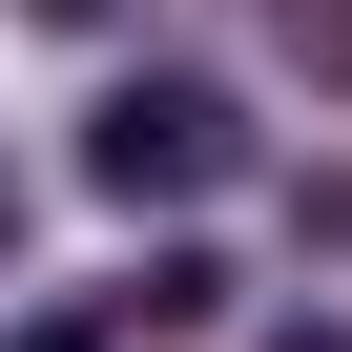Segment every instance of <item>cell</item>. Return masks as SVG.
<instances>
[{
	"label": "cell",
	"mask_w": 352,
	"mask_h": 352,
	"mask_svg": "<svg viewBox=\"0 0 352 352\" xmlns=\"http://www.w3.org/2000/svg\"><path fill=\"white\" fill-rule=\"evenodd\" d=\"M0 249H21V187H0Z\"/></svg>",
	"instance_id": "obj_7"
},
{
	"label": "cell",
	"mask_w": 352,
	"mask_h": 352,
	"mask_svg": "<svg viewBox=\"0 0 352 352\" xmlns=\"http://www.w3.org/2000/svg\"><path fill=\"white\" fill-rule=\"evenodd\" d=\"M270 352H352V311H290V331H270Z\"/></svg>",
	"instance_id": "obj_5"
},
{
	"label": "cell",
	"mask_w": 352,
	"mask_h": 352,
	"mask_svg": "<svg viewBox=\"0 0 352 352\" xmlns=\"http://www.w3.org/2000/svg\"><path fill=\"white\" fill-rule=\"evenodd\" d=\"M270 21H290V63H311V83H352V0H270Z\"/></svg>",
	"instance_id": "obj_3"
},
{
	"label": "cell",
	"mask_w": 352,
	"mask_h": 352,
	"mask_svg": "<svg viewBox=\"0 0 352 352\" xmlns=\"http://www.w3.org/2000/svg\"><path fill=\"white\" fill-rule=\"evenodd\" d=\"M228 166H249V124H228V83H187V63H145V83L83 104V187H104V208H208Z\"/></svg>",
	"instance_id": "obj_1"
},
{
	"label": "cell",
	"mask_w": 352,
	"mask_h": 352,
	"mask_svg": "<svg viewBox=\"0 0 352 352\" xmlns=\"http://www.w3.org/2000/svg\"><path fill=\"white\" fill-rule=\"evenodd\" d=\"M124 331H228V249H145V290H124Z\"/></svg>",
	"instance_id": "obj_2"
},
{
	"label": "cell",
	"mask_w": 352,
	"mask_h": 352,
	"mask_svg": "<svg viewBox=\"0 0 352 352\" xmlns=\"http://www.w3.org/2000/svg\"><path fill=\"white\" fill-rule=\"evenodd\" d=\"M0 352H104V311H21V331H0Z\"/></svg>",
	"instance_id": "obj_4"
},
{
	"label": "cell",
	"mask_w": 352,
	"mask_h": 352,
	"mask_svg": "<svg viewBox=\"0 0 352 352\" xmlns=\"http://www.w3.org/2000/svg\"><path fill=\"white\" fill-rule=\"evenodd\" d=\"M21 21H63V42H83V21H124V0H21Z\"/></svg>",
	"instance_id": "obj_6"
}]
</instances>
